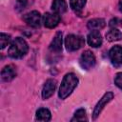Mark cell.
Instances as JSON below:
<instances>
[{"instance_id":"6da1fadb","label":"cell","mask_w":122,"mask_h":122,"mask_svg":"<svg viewBox=\"0 0 122 122\" xmlns=\"http://www.w3.org/2000/svg\"><path fill=\"white\" fill-rule=\"evenodd\" d=\"M77 84H78V78L76 77V75L72 72L67 73L64 76L59 88V92H58L59 98L60 99L67 98L76 88Z\"/></svg>"},{"instance_id":"7a4b0ae2","label":"cell","mask_w":122,"mask_h":122,"mask_svg":"<svg viewBox=\"0 0 122 122\" xmlns=\"http://www.w3.org/2000/svg\"><path fill=\"white\" fill-rule=\"evenodd\" d=\"M28 51H29V46L26 40L21 37H16L10 43L8 49V55L11 58L18 59L25 56Z\"/></svg>"},{"instance_id":"3957f363","label":"cell","mask_w":122,"mask_h":122,"mask_svg":"<svg viewBox=\"0 0 122 122\" xmlns=\"http://www.w3.org/2000/svg\"><path fill=\"white\" fill-rule=\"evenodd\" d=\"M85 40L82 36L76 35V34H69L65 38V46L67 51H74L82 48L84 46Z\"/></svg>"},{"instance_id":"277c9868","label":"cell","mask_w":122,"mask_h":122,"mask_svg":"<svg viewBox=\"0 0 122 122\" xmlns=\"http://www.w3.org/2000/svg\"><path fill=\"white\" fill-rule=\"evenodd\" d=\"M95 56L94 54L87 50V51H84L80 56V59H79V64L81 66V68L83 70H86V71H89L91 69H92L95 65Z\"/></svg>"},{"instance_id":"5b68a950","label":"cell","mask_w":122,"mask_h":122,"mask_svg":"<svg viewBox=\"0 0 122 122\" xmlns=\"http://www.w3.org/2000/svg\"><path fill=\"white\" fill-rule=\"evenodd\" d=\"M23 20L30 27L32 28H39L41 25V21H43V18L39 11L32 10L23 16Z\"/></svg>"},{"instance_id":"8992f818","label":"cell","mask_w":122,"mask_h":122,"mask_svg":"<svg viewBox=\"0 0 122 122\" xmlns=\"http://www.w3.org/2000/svg\"><path fill=\"white\" fill-rule=\"evenodd\" d=\"M113 98V93L112 92H107L103 96L102 98L98 101V103L95 105L94 107V110L92 112V118L93 119H96L98 117V115L100 114V112H102V110L104 109V107Z\"/></svg>"},{"instance_id":"52a82bcc","label":"cell","mask_w":122,"mask_h":122,"mask_svg":"<svg viewBox=\"0 0 122 122\" xmlns=\"http://www.w3.org/2000/svg\"><path fill=\"white\" fill-rule=\"evenodd\" d=\"M109 57L112 64L114 67H119L122 65V47L119 45L113 46L109 51Z\"/></svg>"},{"instance_id":"ba28073f","label":"cell","mask_w":122,"mask_h":122,"mask_svg":"<svg viewBox=\"0 0 122 122\" xmlns=\"http://www.w3.org/2000/svg\"><path fill=\"white\" fill-rule=\"evenodd\" d=\"M60 22V14L58 13H51V12H47L43 15V23L44 26L48 29H53L55 28L58 23Z\"/></svg>"},{"instance_id":"9c48e42d","label":"cell","mask_w":122,"mask_h":122,"mask_svg":"<svg viewBox=\"0 0 122 122\" xmlns=\"http://www.w3.org/2000/svg\"><path fill=\"white\" fill-rule=\"evenodd\" d=\"M56 88V81L54 79H48L46 81V83L44 84L43 90H42V97L43 99H48L50 98Z\"/></svg>"},{"instance_id":"30bf717a","label":"cell","mask_w":122,"mask_h":122,"mask_svg":"<svg viewBox=\"0 0 122 122\" xmlns=\"http://www.w3.org/2000/svg\"><path fill=\"white\" fill-rule=\"evenodd\" d=\"M88 44L92 48H98L102 44V36L98 30H92L87 36Z\"/></svg>"},{"instance_id":"8fae6325","label":"cell","mask_w":122,"mask_h":122,"mask_svg":"<svg viewBox=\"0 0 122 122\" xmlns=\"http://www.w3.org/2000/svg\"><path fill=\"white\" fill-rule=\"evenodd\" d=\"M16 76V71L13 66L8 65L5 66L1 71V78L4 82H10Z\"/></svg>"},{"instance_id":"7c38bea8","label":"cell","mask_w":122,"mask_h":122,"mask_svg":"<svg viewBox=\"0 0 122 122\" xmlns=\"http://www.w3.org/2000/svg\"><path fill=\"white\" fill-rule=\"evenodd\" d=\"M50 51L52 52H60L62 50V32L58 31L54 35L53 39L51 40L50 47Z\"/></svg>"},{"instance_id":"4fadbf2b","label":"cell","mask_w":122,"mask_h":122,"mask_svg":"<svg viewBox=\"0 0 122 122\" xmlns=\"http://www.w3.org/2000/svg\"><path fill=\"white\" fill-rule=\"evenodd\" d=\"M68 9V5L65 0H53L51 4V10L53 12L62 14L64 13Z\"/></svg>"},{"instance_id":"5bb4252c","label":"cell","mask_w":122,"mask_h":122,"mask_svg":"<svg viewBox=\"0 0 122 122\" xmlns=\"http://www.w3.org/2000/svg\"><path fill=\"white\" fill-rule=\"evenodd\" d=\"M105 26H106V22L102 18H93V19H91L88 22V24H87V27L91 30H99L103 29Z\"/></svg>"},{"instance_id":"9a60e30c","label":"cell","mask_w":122,"mask_h":122,"mask_svg":"<svg viewBox=\"0 0 122 122\" xmlns=\"http://www.w3.org/2000/svg\"><path fill=\"white\" fill-rule=\"evenodd\" d=\"M36 120L38 121H50L51 118V112L46 108H40L36 112Z\"/></svg>"},{"instance_id":"2e32d148","label":"cell","mask_w":122,"mask_h":122,"mask_svg":"<svg viewBox=\"0 0 122 122\" xmlns=\"http://www.w3.org/2000/svg\"><path fill=\"white\" fill-rule=\"evenodd\" d=\"M106 38L110 42L113 41H119L122 39V32L117 29H112L106 33Z\"/></svg>"},{"instance_id":"e0dca14e","label":"cell","mask_w":122,"mask_h":122,"mask_svg":"<svg viewBox=\"0 0 122 122\" xmlns=\"http://www.w3.org/2000/svg\"><path fill=\"white\" fill-rule=\"evenodd\" d=\"M85 4H86V0H70L71 8L76 12L82 10Z\"/></svg>"},{"instance_id":"ac0fdd59","label":"cell","mask_w":122,"mask_h":122,"mask_svg":"<svg viewBox=\"0 0 122 122\" xmlns=\"http://www.w3.org/2000/svg\"><path fill=\"white\" fill-rule=\"evenodd\" d=\"M87 114L86 111L84 109H79L74 112L73 117L71 119V121H87Z\"/></svg>"},{"instance_id":"d6986e66","label":"cell","mask_w":122,"mask_h":122,"mask_svg":"<svg viewBox=\"0 0 122 122\" xmlns=\"http://www.w3.org/2000/svg\"><path fill=\"white\" fill-rule=\"evenodd\" d=\"M34 0H16V4H15V9L17 11H21L23 10H25L27 7H29L30 5H31L33 3Z\"/></svg>"},{"instance_id":"ffe728a7","label":"cell","mask_w":122,"mask_h":122,"mask_svg":"<svg viewBox=\"0 0 122 122\" xmlns=\"http://www.w3.org/2000/svg\"><path fill=\"white\" fill-rule=\"evenodd\" d=\"M10 36L7 33L2 32L0 34V48L2 50L6 48V46H8V44L10 43Z\"/></svg>"},{"instance_id":"44dd1931","label":"cell","mask_w":122,"mask_h":122,"mask_svg":"<svg viewBox=\"0 0 122 122\" xmlns=\"http://www.w3.org/2000/svg\"><path fill=\"white\" fill-rule=\"evenodd\" d=\"M114 84L116 85V87H118L119 89L122 90V72H118L115 74L114 76Z\"/></svg>"},{"instance_id":"7402d4cb","label":"cell","mask_w":122,"mask_h":122,"mask_svg":"<svg viewBox=\"0 0 122 122\" xmlns=\"http://www.w3.org/2000/svg\"><path fill=\"white\" fill-rule=\"evenodd\" d=\"M117 22H118L117 18H113V19H112V20L110 21V26H111V27L116 26V25H117Z\"/></svg>"},{"instance_id":"603a6c76","label":"cell","mask_w":122,"mask_h":122,"mask_svg":"<svg viewBox=\"0 0 122 122\" xmlns=\"http://www.w3.org/2000/svg\"><path fill=\"white\" fill-rule=\"evenodd\" d=\"M118 7H119V10L122 12V0L119 1V4H118Z\"/></svg>"}]
</instances>
